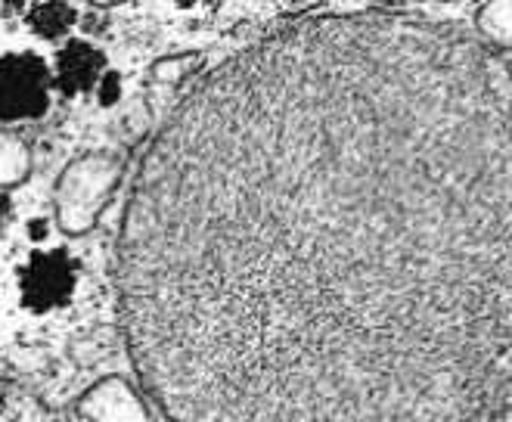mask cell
<instances>
[{
    "instance_id": "1",
    "label": "cell",
    "mask_w": 512,
    "mask_h": 422,
    "mask_svg": "<svg viewBox=\"0 0 512 422\" xmlns=\"http://www.w3.org/2000/svg\"><path fill=\"white\" fill-rule=\"evenodd\" d=\"M115 264L168 422H469L512 385V72L401 19L298 22L177 106Z\"/></svg>"
},
{
    "instance_id": "2",
    "label": "cell",
    "mask_w": 512,
    "mask_h": 422,
    "mask_svg": "<svg viewBox=\"0 0 512 422\" xmlns=\"http://www.w3.org/2000/svg\"><path fill=\"white\" fill-rule=\"evenodd\" d=\"M118 180H122V165H118L115 156L106 153H87L66 165L53 193V215L59 230L69 236L94 230L100 211L106 208L118 187Z\"/></svg>"
},
{
    "instance_id": "3",
    "label": "cell",
    "mask_w": 512,
    "mask_h": 422,
    "mask_svg": "<svg viewBox=\"0 0 512 422\" xmlns=\"http://www.w3.org/2000/svg\"><path fill=\"white\" fill-rule=\"evenodd\" d=\"M50 109V69L38 53L0 59V122H38Z\"/></svg>"
},
{
    "instance_id": "4",
    "label": "cell",
    "mask_w": 512,
    "mask_h": 422,
    "mask_svg": "<svg viewBox=\"0 0 512 422\" xmlns=\"http://www.w3.org/2000/svg\"><path fill=\"white\" fill-rule=\"evenodd\" d=\"M78 283V267L63 249L35 252L19 270V295L32 314L66 308Z\"/></svg>"
},
{
    "instance_id": "5",
    "label": "cell",
    "mask_w": 512,
    "mask_h": 422,
    "mask_svg": "<svg viewBox=\"0 0 512 422\" xmlns=\"http://www.w3.org/2000/svg\"><path fill=\"white\" fill-rule=\"evenodd\" d=\"M78 422H153L137 388L122 376L100 379L75 401Z\"/></svg>"
},
{
    "instance_id": "6",
    "label": "cell",
    "mask_w": 512,
    "mask_h": 422,
    "mask_svg": "<svg viewBox=\"0 0 512 422\" xmlns=\"http://www.w3.org/2000/svg\"><path fill=\"white\" fill-rule=\"evenodd\" d=\"M103 75H106V53L90 41H69L56 56L53 84L66 97H75L94 90Z\"/></svg>"
},
{
    "instance_id": "7",
    "label": "cell",
    "mask_w": 512,
    "mask_h": 422,
    "mask_svg": "<svg viewBox=\"0 0 512 422\" xmlns=\"http://www.w3.org/2000/svg\"><path fill=\"white\" fill-rule=\"evenodd\" d=\"M28 28L44 38V41H56V38H66L75 22H78V10L69 4H35L28 10Z\"/></svg>"
},
{
    "instance_id": "8",
    "label": "cell",
    "mask_w": 512,
    "mask_h": 422,
    "mask_svg": "<svg viewBox=\"0 0 512 422\" xmlns=\"http://www.w3.org/2000/svg\"><path fill=\"white\" fill-rule=\"evenodd\" d=\"M32 165V153L28 146L13 137V134H0V187H13L28 174Z\"/></svg>"
},
{
    "instance_id": "9",
    "label": "cell",
    "mask_w": 512,
    "mask_h": 422,
    "mask_svg": "<svg viewBox=\"0 0 512 422\" xmlns=\"http://www.w3.org/2000/svg\"><path fill=\"white\" fill-rule=\"evenodd\" d=\"M199 66V56L184 53V56H165L153 66V81L156 84H180L193 69Z\"/></svg>"
},
{
    "instance_id": "10",
    "label": "cell",
    "mask_w": 512,
    "mask_h": 422,
    "mask_svg": "<svg viewBox=\"0 0 512 422\" xmlns=\"http://www.w3.org/2000/svg\"><path fill=\"white\" fill-rule=\"evenodd\" d=\"M97 94H100V106H115L118 97H122V78L115 72H106L97 84Z\"/></svg>"
},
{
    "instance_id": "11",
    "label": "cell",
    "mask_w": 512,
    "mask_h": 422,
    "mask_svg": "<svg viewBox=\"0 0 512 422\" xmlns=\"http://www.w3.org/2000/svg\"><path fill=\"white\" fill-rule=\"evenodd\" d=\"M10 221H13V205H10L7 196H0V236H4V230H7Z\"/></svg>"
},
{
    "instance_id": "12",
    "label": "cell",
    "mask_w": 512,
    "mask_h": 422,
    "mask_svg": "<svg viewBox=\"0 0 512 422\" xmlns=\"http://www.w3.org/2000/svg\"><path fill=\"white\" fill-rule=\"evenodd\" d=\"M44 227H47V221H32L28 224V230H32V239L38 243V239H44Z\"/></svg>"
}]
</instances>
